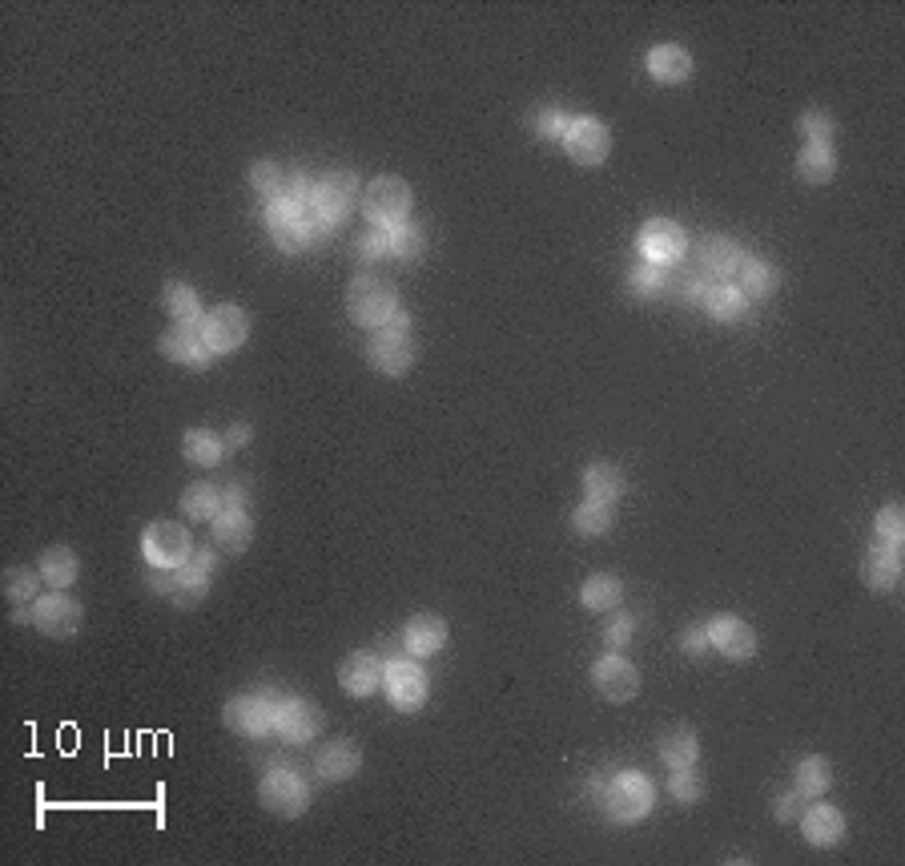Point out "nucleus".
Listing matches in <instances>:
<instances>
[{
  "label": "nucleus",
  "mask_w": 905,
  "mask_h": 866,
  "mask_svg": "<svg viewBox=\"0 0 905 866\" xmlns=\"http://www.w3.org/2000/svg\"><path fill=\"white\" fill-rule=\"evenodd\" d=\"M274 710H278V701L266 698V693H238L226 705V725L246 737L274 734Z\"/></svg>",
  "instance_id": "15"
},
{
  "label": "nucleus",
  "mask_w": 905,
  "mask_h": 866,
  "mask_svg": "<svg viewBox=\"0 0 905 866\" xmlns=\"http://www.w3.org/2000/svg\"><path fill=\"white\" fill-rule=\"evenodd\" d=\"M250 186L266 198V206L270 202H282V198H294V202H307L310 198V186L302 181V174H290L278 162H254L250 166Z\"/></svg>",
  "instance_id": "17"
},
{
  "label": "nucleus",
  "mask_w": 905,
  "mask_h": 866,
  "mask_svg": "<svg viewBox=\"0 0 905 866\" xmlns=\"http://www.w3.org/2000/svg\"><path fill=\"white\" fill-rule=\"evenodd\" d=\"M383 673L386 665L379 653H350L338 665V681H343V689L350 698H367V693H374V689L383 686Z\"/></svg>",
  "instance_id": "19"
},
{
  "label": "nucleus",
  "mask_w": 905,
  "mask_h": 866,
  "mask_svg": "<svg viewBox=\"0 0 905 866\" xmlns=\"http://www.w3.org/2000/svg\"><path fill=\"white\" fill-rule=\"evenodd\" d=\"M704 311L713 315L716 323H737L749 311V298L740 295L733 283H713L708 286V298H704Z\"/></svg>",
  "instance_id": "35"
},
{
  "label": "nucleus",
  "mask_w": 905,
  "mask_h": 866,
  "mask_svg": "<svg viewBox=\"0 0 905 866\" xmlns=\"http://www.w3.org/2000/svg\"><path fill=\"white\" fill-rule=\"evenodd\" d=\"M37 577L33 569H9L4 572V589L13 596V605H33L37 601Z\"/></svg>",
  "instance_id": "46"
},
{
  "label": "nucleus",
  "mask_w": 905,
  "mask_h": 866,
  "mask_svg": "<svg viewBox=\"0 0 905 866\" xmlns=\"http://www.w3.org/2000/svg\"><path fill=\"white\" fill-rule=\"evenodd\" d=\"M878 544H890V548H902V541H905V512L897 505H890V508H881L878 512Z\"/></svg>",
  "instance_id": "45"
},
{
  "label": "nucleus",
  "mask_w": 905,
  "mask_h": 866,
  "mask_svg": "<svg viewBox=\"0 0 905 866\" xmlns=\"http://www.w3.org/2000/svg\"><path fill=\"white\" fill-rule=\"evenodd\" d=\"M258 798H262V806H266L270 815L298 818V815H307L310 786H307V778L298 774V770H290V766H274V770L262 778V790H258Z\"/></svg>",
  "instance_id": "6"
},
{
  "label": "nucleus",
  "mask_w": 905,
  "mask_h": 866,
  "mask_svg": "<svg viewBox=\"0 0 905 866\" xmlns=\"http://www.w3.org/2000/svg\"><path fill=\"white\" fill-rule=\"evenodd\" d=\"M266 226L270 234H274V242L282 246V250H302V246H310V238H319V234H331L326 226H322L319 210L307 202H294V198H282V202H270L266 206Z\"/></svg>",
  "instance_id": "2"
},
{
  "label": "nucleus",
  "mask_w": 905,
  "mask_h": 866,
  "mask_svg": "<svg viewBox=\"0 0 905 866\" xmlns=\"http://www.w3.org/2000/svg\"><path fill=\"white\" fill-rule=\"evenodd\" d=\"M181 455L198 467H214L226 460V440H222L217 431H210V427H190V431L181 436Z\"/></svg>",
  "instance_id": "29"
},
{
  "label": "nucleus",
  "mask_w": 905,
  "mask_h": 866,
  "mask_svg": "<svg viewBox=\"0 0 905 866\" xmlns=\"http://www.w3.org/2000/svg\"><path fill=\"white\" fill-rule=\"evenodd\" d=\"M572 524L580 536H604L612 529V505H599V500H584L572 512Z\"/></svg>",
  "instance_id": "41"
},
{
  "label": "nucleus",
  "mask_w": 905,
  "mask_h": 866,
  "mask_svg": "<svg viewBox=\"0 0 905 866\" xmlns=\"http://www.w3.org/2000/svg\"><path fill=\"white\" fill-rule=\"evenodd\" d=\"M740 262H745V250H740L733 238H725V234H713V238H704L701 266L708 274H716V278H728V274H737Z\"/></svg>",
  "instance_id": "30"
},
{
  "label": "nucleus",
  "mask_w": 905,
  "mask_h": 866,
  "mask_svg": "<svg viewBox=\"0 0 905 866\" xmlns=\"http://www.w3.org/2000/svg\"><path fill=\"white\" fill-rule=\"evenodd\" d=\"M446 621L443 617H434V613H419V617H410L407 629H403V645H407L410 657H431V653H439V649L446 645Z\"/></svg>",
  "instance_id": "25"
},
{
  "label": "nucleus",
  "mask_w": 905,
  "mask_h": 866,
  "mask_svg": "<svg viewBox=\"0 0 905 866\" xmlns=\"http://www.w3.org/2000/svg\"><path fill=\"white\" fill-rule=\"evenodd\" d=\"M668 790H672V798L676 802H701V794H704V778L692 770V766H680V770H672V778H668Z\"/></svg>",
  "instance_id": "44"
},
{
  "label": "nucleus",
  "mask_w": 905,
  "mask_h": 866,
  "mask_svg": "<svg viewBox=\"0 0 905 866\" xmlns=\"http://www.w3.org/2000/svg\"><path fill=\"white\" fill-rule=\"evenodd\" d=\"M628 286H632V295H640V298H672L676 295L672 274L664 271V266H652V262H640L636 271L628 274Z\"/></svg>",
  "instance_id": "36"
},
{
  "label": "nucleus",
  "mask_w": 905,
  "mask_h": 866,
  "mask_svg": "<svg viewBox=\"0 0 905 866\" xmlns=\"http://www.w3.org/2000/svg\"><path fill=\"white\" fill-rule=\"evenodd\" d=\"M797 174H801V181H809V186H825V181L837 174V154H833V145L805 142L801 154H797Z\"/></svg>",
  "instance_id": "32"
},
{
  "label": "nucleus",
  "mask_w": 905,
  "mask_h": 866,
  "mask_svg": "<svg viewBox=\"0 0 905 866\" xmlns=\"http://www.w3.org/2000/svg\"><path fill=\"white\" fill-rule=\"evenodd\" d=\"M210 524H214V544L226 553H246L254 541V520L246 517V508H222Z\"/></svg>",
  "instance_id": "26"
},
{
  "label": "nucleus",
  "mask_w": 905,
  "mask_h": 866,
  "mask_svg": "<svg viewBox=\"0 0 905 866\" xmlns=\"http://www.w3.org/2000/svg\"><path fill=\"white\" fill-rule=\"evenodd\" d=\"M355 202H358V178L350 169H334V174H326V178H319L310 186V206L319 210L326 230H334L355 210Z\"/></svg>",
  "instance_id": "7"
},
{
  "label": "nucleus",
  "mask_w": 905,
  "mask_h": 866,
  "mask_svg": "<svg viewBox=\"0 0 905 866\" xmlns=\"http://www.w3.org/2000/svg\"><path fill=\"white\" fill-rule=\"evenodd\" d=\"M154 584L157 589H169V596L178 601V605H198V601H205V593H210V572L198 569V565H181V569H154Z\"/></svg>",
  "instance_id": "21"
},
{
  "label": "nucleus",
  "mask_w": 905,
  "mask_h": 866,
  "mask_svg": "<svg viewBox=\"0 0 905 866\" xmlns=\"http://www.w3.org/2000/svg\"><path fill=\"white\" fill-rule=\"evenodd\" d=\"M395 311H398V290L386 278H379V274H358L355 283H350V290H346V315L358 327L379 331L383 323L395 319Z\"/></svg>",
  "instance_id": "1"
},
{
  "label": "nucleus",
  "mask_w": 905,
  "mask_h": 866,
  "mask_svg": "<svg viewBox=\"0 0 905 866\" xmlns=\"http://www.w3.org/2000/svg\"><path fill=\"white\" fill-rule=\"evenodd\" d=\"M391 234V259L398 262H415L422 259V250H427V238H422L419 226H410V222H403V226H395Z\"/></svg>",
  "instance_id": "42"
},
{
  "label": "nucleus",
  "mask_w": 905,
  "mask_h": 866,
  "mask_svg": "<svg viewBox=\"0 0 905 866\" xmlns=\"http://www.w3.org/2000/svg\"><path fill=\"white\" fill-rule=\"evenodd\" d=\"M680 649H684L689 657H701L704 649H708V625H692L689 633L680 637Z\"/></svg>",
  "instance_id": "51"
},
{
  "label": "nucleus",
  "mask_w": 905,
  "mask_h": 866,
  "mask_svg": "<svg viewBox=\"0 0 905 866\" xmlns=\"http://www.w3.org/2000/svg\"><path fill=\"white\" fill-rule=\"evenodd\" d=\"M737 278H740L737 290L745 298H769L781 286V274L773 271L765 259H749V254H745V262L737 266Z\"/></svg>",
  "instance_id": "33"
},
{
  "label": "nucleus",
  "mask_w": 905,
  "mask_h": 866,
  "mask_svg": "<svg viewBox=\"0 0 905 866\" xmlns=\"http://www.w3.org/2000/svg\"><path fill=\"white\" fill-rule=\"evenodd\" d=\"M624 472L616 464H608V460H596V464L584 467V491L587 500H599V505H612V500H620L624 496Z\"/></svg>",
  "instance_id": "28"
},
{
  "label": "nucleus",
  "mask_w": 905,
  "mask_h": 866,
  "mask_svg": "<svg viewBox=\"0 0 905 866\" xmlns=\"http://www.w3.org/2000/svg\"><path fill=\"white\" fill-rule=\"evenodd\" d=\"M805 806H809V798H805L801 790L793 786L785 798H777V806H773V810H777V822H797V818L805 815Z\"/></svg>",
  "instance_id": "49"
},
{
  "label": "nucleus",
  "mask_w": 905,
  "mask_h": 866,
  "mask_svg": "<svg viewBox=\"0 0 905 866\" xmlns=\"http://www.w3.org/2000/svg\"><path fill=\"white\" fill-rule=\"evenodd\" d=\"M222 500H226V508H246L250 505V491H246L242 479H230V484L222 488Z\"/></svg>",
  "instance_id": "52"
},
{
  "label": "nucleus",
  "mask_w": 905,
  "mask_h": 866,
  "mask_svg": "<svg viewBox=\"0 0 905 866\" xmlns=\"http://www.w3.org/2000/svg\"><path fill=\"white\" fill-rule=\"evenodd\" d=\"M660 758L668 770L696 766V758H701V742H696V734H692L689 725H676V729H668V734L660 737Z\"/></svg>",
  "instance_id": "34"
},
{
  "label": "nucleus",
  "mask_w": 905,
  "mask_h": 866,
  "mask_svg": "<svg viewBox=\"0 0 905 866\" xmlns=\"http://www.w3.org/2000/svg\"><path fill=\"white\" fill-rule=\"evenodd\" d=\"M222 508H226V500H222V488H214V484H190L181 491V512L190 520H214Z\"/></svg>",
  "instance_id": "37"
},
{
  "label": "nucleus",
  "mask_w": 905,
  "mask_h": 866,
  "mask_svg": "<svg viewBox=\"0 0 905 866\" xmlns=\"http://www.w3.org/2000/svg\"><path fill=\"white\" fill-rule=\"evenodd\" d=\"M861 581H866V589H873V593H890V589H897V581H902V553L890 548V544L869 548V556L861 560Z\"/></svg>",
  "instance_id": "24"
},
{
  "label": "nucleus",
  "mask_w": 905,
  "mask_h": 866,
  "mask_svg": "<svg viewBox=\"0 0 905 866\" xmlns=\"http://www.w3.org/2000/svg\"><path fill=\"white\" fill-rule=\"evenodd\" d=\"M708 645H713L716 653H725L728 661H749L752 653H757V633H752V625H745L740 617H716V621L708 625Z\"/></svg>",
  "instance_id": "18"
},
{
  "label": "nucleus",
  "mask_w": 905,
  "mask_h": 866,
  "mask_svg": "<svg viewBox=\"0 0 905 866\" xmlns=\"http://www.w3.org/2000/svg\"><path fill=\"white\" fill-rule=\"evenodd\" d=\"M33 625L45 637H73L81 629V605L73 596H64L61 589L49 596L33 601Z\"/></svg>",
  "instance_id": "16"
},
{
  "label": "nucleus",
  "mask_w": 905,
  "mask_h": 866,
  "mask_svg": "<svg viewBox=\"0 0 905 866\" xmlns=\"http://www.w3.org/2000/svg\"><path fill=\"white\" fill-rule=\"evenodd\" d=\"M202 339H205V347H210V355H234V351L250 339V319H246V311L242 307H234V302L214 307V311L202 319Z\"/></svg>",
  "instance_id": "11"
},
{
  "label": "nucleus",
  "mask_w": 905,
  "mask_h": 866,
  "mask_svg": "<svg viewBox=\"0 0 905 866\" xmlns=\"http://www.w3.org/2000/svg\"><path fill=\"white\" fill-rule=\"evenodd\" d=\"M358 254L362 259H391V234L370 230L367 238H358Z\"/></svg>",
  "instance_id": "48"
},
{
  "label": "nucleus",
  "mask_w": 905,
  "mask_h": 866,
  "mask_svg": "<svg viewBox=\"0 0 905 866\" xmlns=\"http://www.w3.org/2000/svg\"><path fill=\"white\" fill-rule=\"evenodd\" d=\"M322 729V710L307 698H282L274 710V734L290 746H302Z\"/></svg>",
  "instance_id": "14"
},
{
  "label": "nucleus",
  "mask_w": 905,
  "mask_h": 866,
  "mask_svg": "<svg viewBox=\"0 0 905 866\" xmlns=\"http://www.w3.org/2000/svg\"><path fill=\"white\" fill-rule=\"evenodd\" d=\"M797 130L805 133V142L829 145L833 142V133H837V126H833V117H829L825 109H805L801 121H797Z\"/></svg>",
  "instance_id": "43"
},
{
  "label": "nucleus",
  "mask_w": 905,
  "mask_h": 866,
  "mask_svg": "<svg viewBox=\"0 0 905 866\" xmlns=\"http://www.w3.org/2000/svg\"><path fill=\"white\" fill-rule=\"evenodd\" d=\"M367 359L383 376H407L415 363V339H410V315L395 311L391 323H383L367 343Z\"/></svg>",
  "instance_id": "3"
},
{
  "label": "nucleus",
  "mask_w": 905,
  "mask_h": 866,
  "mask_svg": "<svg viewBox=\"0 0 905 866\" xmlns=\"http://www.w3.org/2000/svg\"><path fill=\"white\" fill-rule=\"evenodd\" d=\"M648 73L652 81H660V85H684L692 73V57L684 45H656V49L648 52Z\"/></svg>",
  "instance_id": "27"
},
{
  "label": "nucleus",
  "mask_w": 905,
  "mask_h": 866,
  "mask_svg": "<svg viewBox=\"0 0 905 866\" xmlns=\"http://www.w3.org/2000/svg\"><path fill=\"white\" fill-rule=\"evenodd\" d=\"M141 553L150 560V569H181V565H190L193 556V536L181 524H174V520H154L145 529Z\"/></svg>",
  "instance_id": "8"
},
{
  "label": "nucleus",
  "mask_w": 905,
  "mask_h": 866,
  "mask_svg": "<svg viewBox=\"0 0 905 866\" xmlns=\"http://www.w3.org/2000/svg\"><path fill=\"white\" fill-rule=\"evenodd\" d=\"M636 246L640 254H644V262H652V266H672V262L684 259L689 238H684V230L672 218H652L640 226Z\"/></svg>",
  "instance_id": "10"
},
{
  "label": "nucleus",
  "mask_w": 905,
  "mask_h": 866,
  "mask_svg": "<svg viewBox=\"0 0 905 866\" xmlns=\"http://www.w3.org/2000/svg\"><path fill=\"white\" fill-rule=\"evenodd\" d=\"M632 629H636V621H632V617H624V613H616L612 621L604 625V641H608L612 649H620V645H628V641H632Z\"/></svg>",
  "instance_id": "50"
},
{
  "label": "nucleus",
  "mask_w": 905,
  "mask_h": 866,
  "mask_svg": "<svg viewBox=\"0 0 905 866\" xmlns=\"http://www.w3.org/2000/svg\"><path fill=\"white\" fill-rule=\"evenodd\" d=\"M362 214L374 230H395V226L410 222V186L395 174L374 178L362 190Z\"/></svg>",
  "instance_id": "5"
},
{
  "label": "nucleus",
  "mask_w": 905,
  "mask_h": 866,
  "mask_svg": "<svg viewBox=\"0 0 905 866\" xmlns=\"http://www.w3.org/2000/svg\"><path fill=\"white\" fill-rule=\"evenodd\" d=\"M383 689L395 710L415 713L427 705V689H431V681H427L422 665H415V661H391L383 673Z\"/></svg>",
  "instance_id": "12"
},
{
  "label": "nucleus",
  "mask_w": 905,
  "mask_h": 866,
  "mask_svg": "<svg viewBox=\"0 0 905 866\" xmlns=\"http://www.w3.org/2000/svg\"><path fill=\"white\" fill-rule=\"evenodd\" d=\"M37 572H40V581L52 584V589H69L81 572L78 553H73V548H64V544H52V548H45V556H40Z\"/></svg>",
  "instance_id": "31"
},
{
  "label": "nucleus",
  "mask_w": 905,
  "mask_h": 866,
  "mask_svg": "<svg viewBox=\"0 0 905 866\" xmlns=\"http://www.w3.org/2000/svg\"><path fill=\"white\" fill-rule=\"evenodd\" d=\"M166 311L178 319V323H198L202 327V298H198V290H193L190 283H166Z\"/></svg>",
  "instance_id": "38"
},
{
  "label": "nucleus",
  "mask_w": 905,
  "mask_h": 866,
  "mask_svg": "<svg viewBox=\"0 0 905 866\" xmlns=\"http://www.w3.org/2000/svg\"><path fill=\"white\" fill-rule=\"evenodd\" d=\"M358 766H362V754H358V746L350 742V737H334V742H326V750L314 758V770H319V778H326V782H350V778L358 774Z\"/></svg>",
  "instance_id": "23"
},
{
  "label": "nucleus",
  "mask_w": 905,
  "mask_h": 866,
  "mask_svg": "<svg viewBox=\"0 0 905 866\" xmlns=\"http://www.w3.org/2000/svg\"><path fill=\"white\" fill-rule=\"evenodd\" d=\"M599 802H604V810H608L612 822L632 827V822H640V818H648V810L656 806V790H652V782L640 774V770H624V774H616L604 782Z\"/></svg>",
  "instance_id": "4"
},
{
  "label": "nucleus",
  "mask_w": 905,
  "mask_h": 866,
  "mask_svg": "<svg viewBox=\"0 0 905 866\" xmlns=\"http://www.w3.org/2000/svg\"><path fill=\"white\" fill-rule=\"evenodd\" d=\"M162 355L174 363H181V367H205L210 363V347H205L202 339V327L198 323H178L174 331H166L162 335Z\"/></svg>",
  "instance_id": "20"
},
{
  "label": "nucleus",
  "mask_w": 905,
  "mask_h": 866,
  "mask_svg": "<svg viewBox=\"0 0 905 866\" xmlns=\"http://www.w3.org/2000/svg\"><path fill=\"white\" fill-rule=\"evenodd\" d=\"M829 786H833V766L825 758H817V754L801 758V766H797V790H801L805 798H821Z\"/></svg>",
  "instance_id": "40"
},
{
  "label": "nucleus",
  "mask_w": 905,
  "mask_h": 866,
  "mask_svg": "<svg viewBox=\"0 0 905 866\" xmlns=\"http://www.w3.org/2000/svg\"><path fill=\"white\" fill-rule=\"evenodd\" d=\"M250 443V427L246 424H234L230 427V440H226V448H246Z\"/></svg>",
  "instance_id": "53"
},
{
  "label": "nucleus",
  "mask_w": 905,
  "mask_h": 866,
  "mask_svg": "<svg viewBox=\"0 0 905 866\" xmlns=\"http://www.w3.org/2000/svg\"><path fill=\"white\" fill-rule=\"evenodd\" d=\"M592 686H596V693L604 701L620 705V701H632L640 693V669L632 661L620 657V653H608V657H599L592 665Z\"/></svg>",
  "instance_id": "13"
},
{
  "label": "nucleus",
  "mask_w": 905,
  "mask_h": 866,
  "mask_svg": "<svg viewBox=\"0 0 905 866\" xmlns=\"http://www.w3.org/2000/svg\"><path fill=\"white\" fill-rule=\"evenodd\" d=\"M568 121H572V117H563V109H539L536 114V133L539 138H548V142H563Z\"/></svg>",
  "instance_id": "47"
},
{
  "label": "nucleus",
  "mask_w": 905,
  "mask_h": 866,
  "mask_svg": "<svg viewBox=\"0 0 905 866\" xmlns=\"http://www.w3.org/2000/svg\"><path fill=\"white\" fill-rule=\"evenodd\" d=\"M190 560H193V565H198V569L214 572V553H210V548H202V553H193Z\"/></svg>",
  "instance_id": "54"
},
{
  "label": "nucleus",
  "mask_w": 905,
  "mask_h": 866,
  "mask_svg": "<svg viewBox=\"0 0 905 866\" xmlns=\"http://www.w3.org/2000/svg\"><path fill=\"white\" fill-rule=\"evenodd\" d=\"M560 145L568 150V157H572L575 166H599L608 157V150H612V133L596 117H572Z\"/></svg>",
  "instance_id": "9"
},
{
  "label": "nucleus",
  "mask_w": 905,
  "mask_h": 866,
  "mask_svg": "<svg viewBox=\"0 0 905 866\" xmlns=\"http://www.w3.org/2000/svg\"><path fill=\"white\" fill-rule=\"evenodd\" d=\"M801 822V834L809 846H837V842L845 839V818L837 806H829V802H821V806H805V815L797 818Z\"/></svg>",
  "instance_id": "22"
},
{
  "label": "nucleus",
  "mask_w": 905,
  "mask_h": 866,
  "mask_svg": "<svg viewBox=\"0 0 905 866\" xmlns=\"http://www.w3.org/2000/svg\"><path fill=\"white\" fill-rule=\"evenodd\" d=\"M620 596H624V584L616 581V577H608V572H599V577H587L584 589H580V601H584V608H596V613H608V608L620 605Z\"/></svg>",
  "instance_id": "39"
}]
</instances>
